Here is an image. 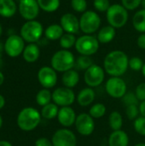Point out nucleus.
<instances>
[{"mask_svg":"<svg viewBox=\"0 0 145 146\" xmlns=\"http://www.w3.org/2000/svg\"><path fill=\"white\" fill-rule=\"evenodd\" d=\"M103 68L111 77H121L129 68V58L122 50H113L105 56Z\"/></svg>","mask_w":145,"mask_h":146,"instance_id":"nucleus-1","label":"nucleus"},{"mask_svg":"<svg viewBox=\"0 0 145 146\" xmlns=\"http://www.w3.org/2000/svg\"><path fill=\"white\" fill-rule=\"evenodd\" d=\"M41 113L32 107L22 109L17 116V125L20 129L25 132L34 130L41 121Z\"/></svg>","mask_w":145,"mask_h":146,"instance_id":"nucleus-2","label":"nucleus"},{"mask_svg":"<svg viewBox=\"0 0 145 146\" xmlns=\"http://www.w3.org/2000/svg\"><path fill=\"white\" fill-rule=\"evenodd\" d=\"M75 57L68 50H61L56 51L51 57V67L60 73H64L75 66Z\"/></svg>","mask_w":145,"mask_h":146,"instance_id":"nucleus-3","label":"nucleus"},{"mask_svg":"<svg viewBox=\"0 0 145 146\" xmlns=\"http://www.w3.org/2000/svg\"><path fill=\"white\" fill-rule=\"evenodd\" d=\"M107 21L115 28H121L128 21L127 9L122 4H113L107 11Z\"/></svg>","mask_w":145,"mask_h":146,"instance_id":"nucleus-4","label":"nucleus"},{"mask_svg":"<svg viewBox=\"0 0 145 146\" xmlns=\"http://www.w3.org/2000/svg\"><path fill=\"white\" fill-rule=\"evenodd\" d=\"M99 41L97 38L90 34H85L76 40L75 49L83 56H92L98 50Z\"/></svg>","mask_w":145,"mask_h":146,"instance_id":"nucleus-5","label":"nucleus"},{"mask_svg":"<svg viewBox=\"0 0 145 146\" xmlns=\"http://www.w3.org/2000/svg\"><path fill=\"white\" fill-rule=\"evenodd\" d=\"M43 34V26L37 21H27L25 22L21 28V38L32 44L39 40Z\"/></svg>","mask_w":145,"mask_h":146,"instance_id":"nucleus-6","label":"nucleus"},{"mask_svg":"<svg viewBox=\"0 0 145 146\" xmlns=\"http://www.w3.org/2000/svg\"><path fill=\"white\" fill-rule=\"evenodd\" d=\"M101 25V18L95 11L88 10L83 13L79 19L80 30L85 34L97 32Z\"/></svg>","mask_w":145,"mask_h":146,"instance_id":"nucleus-7","label":"nucleus"},{"mask_svg":"<svg viewBox=\"0 0 145 146\" xmlns=\"http://www.w3.org/2000/svg\"><path fill=\"white\" fill-rule=\"evenodd\" d=\"M105 78V70L99 65L93 64L85 71L84 80L88 87H97L103 82Z\"/></svg>","mask_w":145,"mask_h":146,"instance_id":"nucleus-8","label":"nucleus"},{"mask_svg":"<svg viewBox=\"0 0 145 146\" xmlns=\"http://www.w3.org/2000/svg\"><path fill=\"white\" fill-rule=\"evenodd\" d=\"M105 91L109 96L114 98H122L126 93L127 86L121 77H111L105 84Z\"/></svg>","mask_w":145,"mask_h":146,"instance_id":"nucleus-9","label":"nucleus"},{"mask_svg":"<svg viewBox=\"0 0 145 146\" xmlns=\"http://www.w3.org/2000/svg\"><path fill=\"white\" fill-rule=\"evenodd\" d=\"M75 99V93L71 88L58 87L52 92V101L57 106H70L74 103Z\"/></svg>","mask_w":145,"mask_h":146,"instance_id":"nucleus-10","label":"nucleus"},{"mask_svg":"<svg viewBox=\"0 0 145 146\" xmlns=\"http://www.w3.org/2000/svg\"><path fill=\"white\" fill-rule=\"evenodd\" d=\"M53 146H77V138L74 133L68 128L56 131L51 139Z\"/></svg>","mask_w":145,"mask_h":146,"instance_id":"nucleus-11","label":"nucleus"},{"mask_svg":"<svg viewBox=\"0 0 145 146\" xmlns=\"http://www.w3.org/2000/svg\"><path fill=\"white\" fill-rule=\"evenodd\" d=\"M76 131L82 136H90L93 133L95 130V121L90 114L82 113L77 115L75 121Z\"/></svg>","mask_w":145,"mask_h":146,"instance_id":"nucleus-12","label":"nucleus"},{"mask_svg":"<svg viewBox=\"0 0 145 146\" xmlns=\"http://www.w3.org/2000/svg\"><path fill=\"white\" fill-rule=\"evenodd\" d=\"M24 39L21 36L12 34L10 35L5 41L4 44V50L6 54L10 57H16L23 53L25 49Z\"/></svg>","mask_w":145,"mask_h":146,"instance_id":"nucleus-13","label":"nucleus"},{"mask_svg":"<svg viewBox=\"0 0 145 146\" xmlns=\"http://www.w3.org/2000/svg\"><path fill=\"white\" fill-rule=\"evenodd\" d=\"M38 80L44 88H52L57 83L56 71L52 67H42L38 72Z\"/></svg>","mask_w":145,"mask_h":146,"instance_id":"nucleus-14","label":"nucleus"},{"mask_svg":"<svg viewBox=\"0 0 145 146\" xmlns=\"http://www.w3.org/2000/svg\"><path fill=\"white\" fill-rule=\"evenodd\" d=\"M18 9L24 19L32 21L38 15L40 8L37 0H20Z\"/></svg>","mask_w":145,"mask_h":146,"instance_id":"nucleus-15","label":"nucleus"},{"mask_svg":"<svg viewBox=\"0 0 145 146\" xmlns=\"http://www.w3.org/2000/svg\"><path fill=\"white\" fill-rule=\"evenodd\" d=\"M77 115L74 110L71 106L62 107L59 110L57 115V120L59 123L65 128L70 127L75 124Z\"/></svg>","mask_w":145,"mask_h":146,"instance_id":"nucleus-16","label":"nucleus"},{"mask_svg":"<svg viewBox=\"0 0 145 146\" xmlns=\"http://www.w3.org/2000/svg\"><path fill=\"white\" fill-rule=\"evenodd\" d=\"M61 26L63 30L68 33H77L79 27V20L71 13L64 14L61 18Z\"/></svg>","mask_w":145,"mask_h":146,"instance_id":"nucleus-17","label":"nucleus"},{"mask_svg":"<svg viewBox=\"0 0 145 146\" xmlns=\"http://www.w3.org/2000/svg\"><path fill=\"white\" fill-rule=\"evenodd\" d=\"M108 144L109 146H128V134L123 130L113 131V133L109 137Z\"/></svg>","mask_w":145,"mask_h":146,"instance_id":"nucleus-18","label":"nucleus"},{"mask_svg":"<svg viewBox=\"0 0 145 146\" xmlns=\"http://www.w3.org/2000/svg\"><path fill=\"white\" fill-rule=\"evenodd\" d=\"M96 98V93L93 88L85 87L80 90L77 95V102L81 107H87L93 103Z\"/></svg>","mask_w":145,"mask_h":146,"instance_id":"nucleus-19","label":"nucleus"},{"mask_svg":"<svg viewBox=\"0 0 145 146\" xmlns=\"http://www.w3.org/2000/svg\"><path fill=\"white\" fill-rule=\"evenodd\" d=\"M62 81L65 87L73 89L78 85L79 81V74L76 70L70 69L63 73Z\"/></svg>","mask_w":145,"mask_h":146,"instance_id":"nucleus-20","label":"nucleus"},{"mask_svg":"<svg viewBox=\"0 0 145 146\" xmlns=\"http://www.w3.org/2000/svg\"><path fill=\"white\" fill-rule=\"evenodd\" d=\"M22 55L26 62H34L40 56V50L36 44L32 43L25 47Z\"/></svg>","mask_w":145,"mask_h":146,"instance_id":"nucleus-21","label":"nucleus"},{"mask_svg":"<svg viewBox=\"0 0 145 146\" xmlns=\"http://www.w3.org/2000/svg\"><path fill=\"white\" fill-rule=\"evenodd\" d=\"M17 10L16 3L14 0H0V15L3 17H11Z\"/></svg>","mask_w":145,"mask_h":146,"instance_id":"nucleus-22","label":"nucleus"},{"mask_svg":"<svg viewBox=\"0 0 145 146\" xmlns=\"http://www.w3.org/2000/svg\"><path fill=\"white\" fill-rule=\"evenodd\" d=\"M115 35H116L115 28L109 25V26L103 27L99 31L97 38L101 44H108L115 38Z\"/></svg>","mask_w":145,"mask_h":146,"instance_id":"nucleus-23","label":"nucleus"},{"mask_svg":"<svg viewBox=\"0 0 145 146\" xmlns=\"http://www.w3.org/2000/svg\"><path fill=\"white\" fill-rule=\"evenodd\" d=\"M64 30L61 25L58 24H52L49 26L44 32V35L47 39L49 40H57L62 38Z\"/></svg>","mask_w":145,"mask_h":146,"instance_id":"nucleus-24","label":"nucleus"},{"mask_svg":"<svg viewBox=\"0 0 145 146\" xmlns=\"http://www.w3.org/2000/svg\"><path fill=\"white\" fill-rule=\"evenodd\" d=\"M59 112L58 106L54 103H50L49 104L42 107L41 110V116L46 120H52L57 117Z\"/></svg>","mask_w":145,"mask_h":146,"instance_id":"nucleus-25","label":"nucleus"},{"mask_svg":"<svg viewBox=\"0 0 145 146\" xmlns=\"http://www.w3.org/2000/svg\"><path fill=\"white\" fill-rule=\"evenodd\" d=\"M109 125L113 131L121 130L123 126V118L120 112L113 111L109 116Z\"/></svg>","mask_w":145,"mask_h":146,"instance_id":"nucleus-26","label":"nucleus"},{"mask_svg":"<svg viewBox=\"0 0 145 146\" xmlns=\"http://www.w3.org/2000/svg\"><path fill=\"white\" fill-rule=\"evenodd\" d=\"M132 24L134 28L142 33H145V9H141L138 11L132 19Z\"/></svg>","mask_w":145,"mask_h":146,"instance_id":"nucleus-27","label":"nucleus"},{"mask_svg":"<svg viewBox=\"0 0 145 146\" xmlns=\"http://www.w3.org/2000/svg\"><path fill=\"white\" fill-rule=\"evenodd\" d=\"M52 100V93L49 89L44 88L40 90L36 95V102L38 105L44 107L49 104Z\"/></svg>","mask_w":145,"mask_h":146,"instance_id":"nucleus-28","label":"nucleus"},{"mask_svg":"<svg viewBox=\"0 0 145 146\" xmlns=\"http://www.w3.org/2000/svg\"><path fill=\"white\" fill-rule=\"evenodd\" d=\"M38 6L45 12H54L60 7V0H37Z\"/></svg>","mask_w":145,"mask_h":146,"instance_id":"nucleus-29","label":"nucleus"},{"mask_svg":"<svg viewBox=\"0 0 145 146\" xmlns=\"http://www.w3.org/2000/svg\"><path fill=\"white\" fill-rule=\"evenodd\" d=\"M76 38L74 36V34L73 33H64L62 38L59 39L60 41V45L63 50H68L71 49L72 47L75 46L76 44Z\"/></svg>","mask_w":145,"mask_h":146,"instance_id":"nucleus-30","label":"nucleus"},{"mask_svg":"<svg viewBox=\"0 0 145 146\" xmlns=\"http://www.w3.org/2000/svg\"><path fill=\"white\" fill-rule=\"evenodd\" d=\"M106 111H107V108L103 104L97 103L90 108L89 114L92 118L99 119V118H102L103 116L105 115Z\"/></svg>","mask_w":145,"mask_h":146,"instance_id":"nucleus-31","label":"nucleus"},{"mask_svg":"<svg viewBox=\"0 0 145 146\" xmlns=\"http://www.w3.org/2000/svg\"><path fill=\"white\" fill-rule=\"evenodd\" d=\"M93 61L89 56H83L81 55L79 56L75 62V66L79 70H86L91 65H93Z\"/></svg>","mask_w":145,"mask_h":146,"instance_id":"nucleus-32","label":"nucleus"},{"mask_svg":"<svg viewBox=\"0 0 145 146\" xmlns=\"http://www.w3.org/2000/svg\"><path fill=\"white\" fill-rule=\"evenodd\" d=\"M134 130L141 136H145V117L139 116L133 122Z\"/></svg>","mask_w":145,"mask_h":146,"instance_id":"nucleus-33","label":"nucleus"},{"mask_svg":"<svg viewBox=\"0 0 145 146\" xmlns=\"http://www.w3.org/2000/svg\"><path fill=\"white\" fill-rule=\"evenodd\" d=\"M122 102L125 104L126 107L130 105H138L139 104V100L133 92H126L122 98Z\"/></svg>","mask_w":145,"mask_h":146,"instance_id":"nucleus-34","label":"nucleus"},{"mask_svg":"<svg viewBox=\"0 0 145 146\" xmlns=\"http://www.w3.org/2000/svg\"><path fill=\"white\" fill-rule=\"evenodd\" d=\"M139 114H140V112H139L138 105L126 106V115L127 118L130 121H135L138 117Z\"/></svg>","mask_w":145,"mask_h":146,"instance_id":"nucleus-35","label":"nucleus"},{"mask_svg":"<svg viewBox=\"0 0 145 146\" xmlns=\"http://www.w3.org/2000/svg\"><path fill=\"white\" fill-rule=\"evenodd\" d=\"M71 6L74 11L84 13L86 11L87 2L86 0H71Z\"/></svg>","mask_w":145,"mask_h":146,"instance_id":"nucleus-36","label":"nucleus"},{"mask_svg":"<svg viewBox=\"0 0 145 146\" xmlns=\"http://www.w3.org/2000/svg\"><path fill=\"white\" fill-rule=\"evenodd\" d=\"M144 62L138 56H133L129 59V68L133 71H140L144 67Z\"/></svg>","mask_w":145,"mask_h":146,"instance_id":"nucleus-37","label":"nucleus"},{"mask_svg":"<svg viewBox=\"0 0 145 146\" xmlns=\"http://www.w3.org/2000/svg\"><path fill=\"white\" fill-rule=\"evenodd\" d=\"M93 5L94 8L100 12H107L109 7L111 6L109 0H94Z\"/></svg>","mask_w":145,"mask_h":146,"instance_id":"nucleus-38","label":"nucleus"},{"mask_svg":"<svg viewBox=\"0 0 145 146\" xmlns=\"http://www.w3.org/2000/svg\"><path fill=\"white\" fill-rule=\"evenodd\" d=\"M121 3L127 10H133L141 5L142 0H121Z\"/></svg>","mask_w":145,"mask_h":146,"instance_id":"nucleus-39","label":"nucleus"},{"mask_svg":"<svg viewBox=\"0 0 145 146\" xmlns=\"http://www.w3.org/2000/svg\"><path fill=\"white\" fill-rule=\"evenodd\" d=\"M135 94L138 98V99L142 102L145 100V82L140 83L135 90Z\"/></svg>","mask_w":145,"mask_h":146,"instance_id":"nucleus-40","label":"nucleus"},{"mask_svg":"<svg viewBox=\"0 0 145 146\" xmlns=\"http://www.w3.org/2000/svg\"><path fill=\"white\" fill-rule=\"evenodd\" d=\"M34 146H53V144H52V141L50 140L49 139L42 137V138L38 139L35 141Z\"/></svg>","mask_w":145,"mask_h":146,"instance_id":"nucleus-41","label":"nucleus"},{"mask_svg":"<svg viewBox=\"0 0 145 146\" xmlns=\"http://www.w3.org/2000/svg\"><path fill=\"white\" fill-rule=\"evenodd\" d=\"M137 43H138V45L140 49L145 50V33L139 35V37L138 38Z\"/></svg>","mask_w":145,"mask_h":146,"instance_id":"nucleus-42","label":"nucleus"},{"mask_svg":"<svg viewBox=\"0 0 145 146\" xmlns=\"http://www.w3.org/2000/svg\"><path fill=\"white\" fill-rule=\"evenodd\" d=\"M138 108H139V112H140L141 116L145 117V100L140 103V104L138 105Z\"/></svg>","mask_w":145,"mask_h":146,"instance_id":"nucleus-43","label":"nucleus"},{"mask_svg":"<svg viewBox=\"0 0 145 146\" xmlns=\"http://www.w3.org/2000/svg\"><path fill=\"white\" fill-rule=\"evenodd\" d=\"M5 105V98L3 96L0 94V110H2Z\"/></svg>","mask_w":145,"mask_h":146,"instance_id":"nucleus-44","label":"nucleus"},{"mask_svg":"<svg viewBox=\"0 0 145 146\" xmlns=\"http://www.w3.org/2000/svg\"><path fill=\"white\" fill-rule=\"evenodd\" d=\"M0 146H13L9 141L6 140H1L0 141Z\"/></svg>","mask_w":145,"mask_h":146,"instance_id":"nucleus-45","label":"nucleus"},{"mask_svg":"<svg viewBox=\"0 0 145 146\" xmlns=\"http://www.w3.org/2000/svg\"><path fill=\"white\" fill-rule=\"evenodd\" d=\"M3 82H4V75H3V74L0 71V86L3 85Z\"/></svg>","mask_w":145,"mask_h":146,"instance_id":"nucleus-46","label":"nucleus"},{"mask_svg":"<svg viewBox=\"0 0 145 146\" xmlns=\"http://www.w3.org/2000/svg\"><path fill=\"white\" fill-rule=\"evenodd\" d=\"M142 74H143V75L144 76V78H145V62H144V67H143V68H142Z\"/></svg>","mask_w":145,"mask_h":146,"instance_id":"nucleus-47","label":"nucleus"},{"mask_svg":"<svg viewBox=\"0 0 145 146\" xmlns=\"http://www.w3.org/2000/svg\"><path fill=\"white\" fill-rule=\"evenodd\" d=\"M141 6L143 7V9H145V0H142V3H141Z\"/></svg>","mask_w":145,"mask_h":146,"instance_id":"nucleus-48","label":"nucleus"},{"mask_svg":"<svg viewBox=\"0 0 145 146\" xmlns=\"http://www.w3.org/2000/svg\"><path fill=\"white\" fill-rule=\"evenodd\" d=\"M134 146H145V143H138Z\"/></svg>","mask_w":145,"mask_h":146,"instance_id":"nucleus-49","label":"nucleus"},{"mask_svg":"<svg viewBox=\"0 0 145 146\" xmlns=\"http://www.w3.org/2000/svg\"><path fill=\"white\" fill-rule=\"evenodd\" d=\"M2 125H3V118H2V116L0 115V128L2 127Z\"/></svg>","mask_w":145,"mask_h":146,"instance_id":"nucleus-50","label":"nucleus"},{"mask_svg":"<svg viewBox=\"0 0 145 146\" xmlns=\"http://www.w3.org/2000/svg\"><path fill=\"white\" fill-rule=\"evenodd\" d=\"M2 32H3V29H2V26H1V24H0V36H1V34H2Z\"/></svg>","mask_w":145,"mask_h":146,"instance_id":"nucleus-51","label":"nucleus"}]
</instances>
